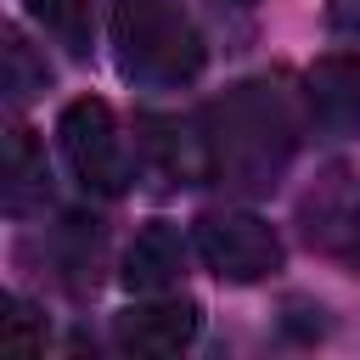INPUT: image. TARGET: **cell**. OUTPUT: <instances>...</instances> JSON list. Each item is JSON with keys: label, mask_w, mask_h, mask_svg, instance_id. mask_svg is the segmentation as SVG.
<instances>
[{"label": "cell", "mask_w": 360, "mask_h": 360, "mask_svg": "<svg viewBox=\"0 0 360 360\" xmlns=\"http://www.w3.org/2000/svg\"><path fill=\"white\" fill-rule=\"evenodd\" d=\"M186 276V242L169 219H152L146 231H135V242L124 248V287L129 292H163Z\"/></svg>", "instance_id": "52a82bcc"}, {"label": "cell", "mask_w": 360, "mask_h": 360, "mask_svg": "<svg viewBox=\"0 0 360 360\" xmlns=\"http://www.w3.org/2000/svg\"><path fill=\"white\" fill-rule=\"evenodd\" d=\"M118 73L146 90H174L202 73V34L180 0H107Z\"/></svg>", "instance_id": "7a4b0ae2"}, {"label": "cell", "mask_w": 360, "mask_h": 360, "mask_svg": "<svg viewBox=\"0 0 360 360\" xmlns=\"http://www.w3.org/2000/svg\"><path fill=\"white\" fill-rule=\"evenodd\" d=\"M6 349H39V338L28 332V309L22 304H11V315H6Z\"/></svg>", "instance_id": "7c38bea8"}, {"label": "cell", "mask_w": 360, "mask_h": 360, "mask_svg": "<svg viewBox=\"0 0 360 360\" xmlns=\"http://www.w3.org/2000/svg\"><path fill=\"white\" fill-rule=\"evenodd\" d=\"M56 141H62V158L73 169V180L96 197H118L129 191V152H124V135H118V118L101 96H79L62 107V124H56Z\"/></svg>", "instance_id": "3957f363"}, {"label": "cell", "mask_w": 360, "mask_h": 360, "mask_svg": "<svg viewBox=\"0 0 360 360\" xmlns=\"http://www.w3.org/2000/svg\"><path fill=\"white\" fill-rule=\"evenodd\" d=\"M0 56H6V96L11 101H28L34 90H45V62H34L28 56V45H22V34L17 28H6V45H0Z\"/></svg>", "instance_id": "8fae6325"}, {"label": "cell", "mask_w": 360, "mask_h": 360, "mask_svg": "<svg viewBox=\"0 0 360 360\" xmlns=\"http://www.w3.org/2000/svg\"><path fill=\"white\" fill-rule=\"evenodd\" d=\"M135 141H141V158L169 180V186H197L208 180V141H202V124H180V118H163V112H146L135 124Z\"/></svg>", "instance_id": "8992f818"}, {"label": "cell", "mask_w": 360, "mask_h": 360, "mask_svg": "<svg viewBox=\"0 0 360 360\" xmlns=\"http://www.w3.org/2000/svg\"><path fill=\"white\" fill-rule=\"evenodd\" d=\"M0 197H6V214H34L45 202V158L34 146V135L22 124L6 129V163H0Z\"/></svg>", "instance_id": "9c48e42d"}, {"label": "cell", "mask_w": 360, "mask_h": 360, "mask_svg": "<svg viewBox=\"0 0 360 360\" xmlns=\"http://www.w3.org/2000/svg\"><path fill=\"white\" fill-rule=\"evenodd\" d=\"M309 107L321 129L360 135V56H321L309 68Z\"/></svg>", "instance_id": "ba28073f"}, {"label": "cell", "mask_w": 360, "mask_h": 360, "mask_svg": "<svg viewBox=\"0 0 360 360\" xmlns=\"http://www.w3.org/2000/svg\"><path fill=\"white\" fill-rule=\"evenodd\" d=\"M202 141H208V169L214 180L236 191H270L287 163H292V112L276 84H236L219 101L202 107Z\"/></svg>", "instance_id": "6da1fadb"}, {"label": "cell", "mask_w": 360, "mask_h": 360, "mask_svg": "<svg viewBox=\"0 0 360 360\" xmlns=\"http://www.w3.org/2000/svg\"><path fill=\"white\" fill-rule=\"evenodd\" d=\"M191 242H197L202 264H208L219 281H236V287H253V281H264V276L281 270V236H276L259 214L208 208V214H197Z\"/></svg>", "instance_id": "277c9868"}, {"label": "cell", "mask_w": 360, "mask_h": 360, "mask_svg": "<svg viewBox=\"0 0 360 360\" xmlns=\"http://www.w3.org/2000/svg\"><path fill=\"white\" fill-rule=\"evenodd\" d=\"M28 17H34L68 56H84V51H90V0H28Z\"/></svg>", "instance_id": "30bf717a"}, {"label": "cell", "mask_w": 360, "mask_h": 360, "mask_svg": "<svg viewBox=\"0 0 360 360\" xmlns=\"http://www.w3.org/2000/svg\"><path fill=\"white\" fill-rule=\"evenodd\" d=\"M326 22L338 34H349V39H360V0H332L326 6Z\"/></svg>", "instance_id": "4fadbf2b"}, {"label": "cell", "mask_w": 360, "mask_h": 360, "mask_svg": "<svg viewBox=\"0 0 360 360\" xmlns=\"http://www.w3.org/2000/svg\"><path fill=\"white\" fill-rule=\"evenodd\" d=\"M197 326H202V315H197L191 298H146V304H129L112 321V343L124 354L158 360V354H180L197 338Z\"/></svg>", "instance_id": "5b68a950"}, {"label": "cell", "mask_w": 360, "mask_h": 360, "mask_svg": "<svg viewBox=\"0 0 360 360\" xmlns=\"http://www.w3.org/2000/svg\"><path fill=\"white\" fill-rule=\"evenodd\" d=\"M349 270L360 276V208H354V219H349Z\"/></svg>", "instance_id": "5bb4252c"}]
</instances>
